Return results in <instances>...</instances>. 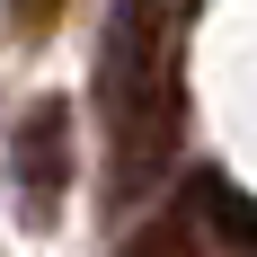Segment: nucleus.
I'll return each instance as SVG.
<instances>
[{"label":"nucleus","instance_id":"2","mask_svg":"<svg viewBox=\"0 0 257 257\" xmlns=\"http://www.w3.org/2000/svg\"><path fill=\"white\" fill-rule=\"evenodd\" d=\"M9 27L36 45V36H53V27H62V0H9Z\"/></svg>","mask_w":257,"mask_h":257},{"label":"nucleus","instance_id":"1","mask_svg":"<svg viewBox=\"0 0 257 257\" xmlns=\"http://www.w3.org/2000/svg\"><path fill=\"white\" fill-rule=\"evenodd\" d=\"M9 169H18V213L45 231L62 222V195H71V106L36 98L18 115V142H9Z\"/></svg>","mask_w":257,"mask_h":257}]
</instances>
